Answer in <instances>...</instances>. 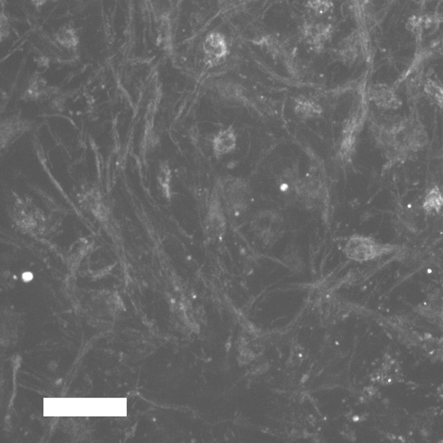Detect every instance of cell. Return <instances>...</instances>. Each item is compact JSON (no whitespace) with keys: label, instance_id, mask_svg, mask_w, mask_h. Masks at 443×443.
I'll list each match as a JSON object with an SVG mask.
<instances>
[{"label":"cell","instance_id":"obj_1","mask_svg":"<svg viewBox=\"0 0 443 443\" xmlns=\"http://www.w3.org/2000/svg\"><path fill=\"white\" fill-rule=\"evenodd\" d=\"M216 185L227 217L233 221L243 217L252 202V190L246 179L224 176L218 178Z\"/></svg>","mask_w":443,"mask_h":443},{"label":"cell","instance_id":"obj_2","mask_svg":"<svg viewBox=\"0 0 443 443\" xmlns=\"http://www.w3.org/2000/svg\"><path fill=\"white\" fill-rule=\"evenodd\" d=\"M335 27L328 18L309 16L299 27V40L309 52L321 54L329 47Z\"/></svg>","mask_w":443,"mask_h":443},{"label":"cell","instance_id":"obj_3","mask_svg":"<svg viewBox=\"0 0 443 443\" xmlns=\"http://www.w3.org/2000/svg\"><path fill=\"white\" fill-rule=\"evenodd\" d=\"M252 233L265 245H273L286 233V220L279 211L263 209L256 212L251 222Z\"/></svg>","mask_w":443,"mask_h":443},{"label":"cell","instance_id":"obj_4","mask_svg":"<svg viewBox=\"0 0 443 443\" xmlns=\"http://www.w3.org/2000/svg\"><path fill=\"white\" fill-rule=\"evenodd\" d=\"M227 231V214L220 198L217 186L214 185L211 195L209 209L204 220V234L207 240L220 242Z\"/></svg>","mask_w":443,"mask_h":443},{"label":"cell","instance_id":"obj_5","mask_svg":"<svg viewBox=\"0 0 443 443\" xmlns=\"http://www.w3.org/2000/svg\"><path fill=\"white\" fill-rule=\"evenodd\" d=\"M343 248L347 258L359 263L377 258L389 249L374 238L361 234H354L347 238Z\"/></svg>","mask_w":443,"mask_h":443},{"label":"cell","instance_id":"obj_6","mask_svg":"<svg viewBox=\"0 0 443 443\" xmlns=\"http://www.w3.org/2000/svg\"><path fill=\"white\" fill-rule=\"evenodd\" d=\"M327 196L328 192L323 178L315 173H309L301 178L295 204L307 209H316L323 206Z\"/></svg>","mask_w":443,"mask_h":443},{"label":"cell","instance_id":"obj_7","mask_svg":"<svg viewBox=\"0 0 443 443\" xmlns=\"http://www.w3.org/2000/svg\"><path fill=\"white\" fill-rule=\"evenodd\" d=\"M230 44L226 35L219 30H211L204 38L202 54L204 63L209 69L217 68L229 57Z\"/></svg>","mask_w":443,"mask_h":443},{"label":"cell","instance_id":"obj_8","mask_svg":"<svg viewBox=\"0 0 443 443\" xmlns=\"http://www.w3.org/2000/svg\"><path fill=\"white\" fill-rule=\"evenodd\" d=\"M364 49V38L360 30H354L340 40L332 49L335 62L352 67L359 61Z\"/></svg>","mask_w":443,"mask_h":443},{"label":"cell","instance_id":"obj_9","mask_svg":"<svg viewBox=\"0 0 443 443\" xmlns=\"http://www.w3.org/2000/svg\"><path fill=\"white\" fill-rule=\"evenodd\" d=\"M253 43L274 61L282 63L292 41L280 34L265 33L256 35Z\"/></svg>","mask_w":443,"mask_h":443},{"label":"cell","instance_id":"obj_10","mask_svg":"<svg viewBox=\"0 0 443 443\" xmlns=\"http://www.w3.org/2000/svg\"><path fill=\"white\" fill-rule=\"evenodd\" d=\"M365 95L367 100L383 110H396L402 105L395 90L386 84H374L368 88Z\"/></svg>","mask_w":443,"mask_h":443},{"label":"cell","instance_id":"obj_11","mask_svg":"<svg viewBox=\"0 0 443 443\" xmlns=\"http://www.w3.org/2000/svg\"><path fill=\"white\" fill-rule=\"evenodd\" d=\"M301 180L300 172H299L298 168L295 166L287 168L277 176V189L287 202L295 204Z\"/></svg>","mask_w":443,"mask_h":443},{"label":"cell","instance_id":"obj_12","mask_svg":"<svg viewBox=\"0 0 443 443\" xmlns=\"http://www.w3.org/2000/svg\"><path fill=\"white\" fill-rule=\"evenodd\" d=\"M237 146L238 134L233 126L219 130L212 139V150L217 159L234 153Z\"/></svg>","mask_w":443,"mask_h":443},{"label":"cell","instance_id":"obj_13","mask_svg":"<svg viewBox=\"0 0 443 443\" xmlns=\"http://www.w3.org/2000/svg\"><path fill=\"white\" fill-rule=\"evenodd\" d=\"M293 111L295 117L301 121L314 120L323 117V108L315 98L299 95L293 100Z\"/></svg>","mask_w":443,"mask_h":443},{"label":"cell","instance_id":"obj_14","mask_svg":"<svg viewBox=\"0 0 443 443\" xmlns=\"http://www.w3.org/2000/svg\"><path fill=\"white\" fill-rule=\"evenodd\" d=\"M214 87L217 96L227 103L241 104L247 98L243 88L234 81L218 80Z\"/></svg>","mask_w":443,"mask_h":443},{"label":"cell","instance_id":"obj_15","mask_svg":"<svg viewBox=\"0 0 443 443\" xmlns=\"http://www.w3.org/2000/svg\"><path fill=\"white\" fill-rule=\"evenodd\" d=\"M333 8V0H306L308 16L314 18H328Z\"/></svg>","mask_w":443,"mask_h":443},{"label":"cell","instance_id":"obj_16","mask_svg":"<svg viewBox=\"0 0 443 443\" xmlns=\"http://www.w3.org/2000/svg\"><path fill=\"white\" fill-rule=\"evenodd\" d=\"M443 207V195L441 190L435 186L427 195H425L423 202V207L429 214L439 213Z\"/></svg>","mask_w":443,"mask_h":443},{"label":"cell","instance_id":"obj_17","mask_svg":"<svg viewBox=\"0 0 443 443\" xmlns=\"http://www.w3.org/2000/svg\"><path fill=\"white\" fill-rule=\"evenodd\" d=\"M425 91L430 100L443 109V87L434 81L428 80L425 84Z\"/></svg>","mask_w":443,"mask_h":443},{"label":"cell","instance_id":"obj_18","mask_svg":"<svg viewBox=\"0 0 443 443\" xmlns=\"http://www.w3.org/2000/svg\"><path fill=\"white\" fill-rule=\"evenodd\" d=\"M287 263V267L292 270H302L301 265H304V262H302L301 258L299 256L297 253H292L291 255L287 256V260L286 261Z\"/></svg>","mask_w":443,"mask_h":443}]
</instances>
